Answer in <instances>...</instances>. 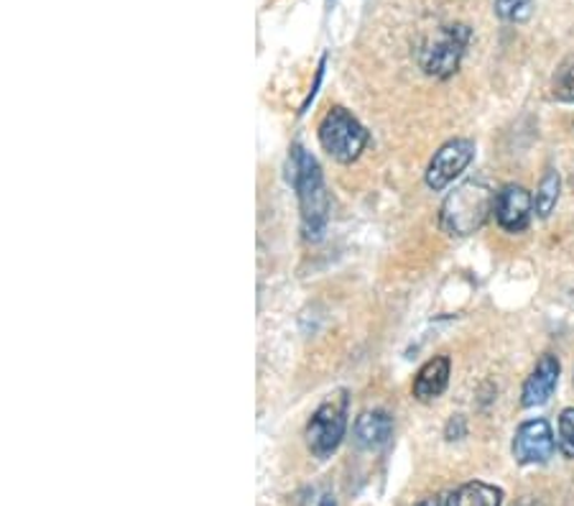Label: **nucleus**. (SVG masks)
Masks as SVG:
<instances>
[{"label":"nucleus","instance_id":"nucleus-1","mask_svg":"<svg viewBox=\"0 0 574 506\" xmlns=\"http://www.w3.org/2000/svg\"><path fill=\"white\" fill-rule=\"evenodd\" d=\"M289 182L299 198L301 231H305L309 241H319L327 228V220H330V198H327L322 169H319L317 159L301 146L291 149Z\"/></svg>","mask_w":574,"mask_h":506},{"label":"nucleus","instance_id":"nucleus-18","mask_svg":"<svg viewBox=\"0 0 574 506\" xmlns=\"http://www.w3.org/2000/svg\"><path fill=\"white\" fill-rule=\"evenodd\" d=\"M416 506H445V499H424L422 504H416Z\"/></svg>","mask_w":574,"mask_h":506},{"label":"nucleus","instance_id":"nucleus-3","mask_svg":"<svg viewBox=\"0 0 574 506\" xmlns=\"http://www.w3.org/2000/svg\"><path fill=\"white\" fill-rule=\"evenodd\" d=\"M348 391H338L311 414L305 432L311 455L325 461L338 451L348 430Z\"/></svg>","mask_w":574,"mask_h":506},{"label":"nucleus","instance_id":"nucleus-2","mask_svg":"<svg viewBox=\"0 0 574 506\" xmlns=\"http://www.w3.org/2000/svg\"><path fill=\"white\" fill-rule=\"evenodd\" d=\"M496 190L486 179H467L455 192L447 194L439 210V225L447 235H472L486 225L496 210Z\"/></svg>","mask_w":574,"mask_h":506},{"label":"nucleus","instance_id":"nucleus-11","mask_svg":"<svg viewBox=\"0 0 574 506\" xmlns=\"http://www.w3.org/2000/svg\"><path fill=\"white\" fill-rule=\"evenodd\" d=\"M393 432V420L389 412L383 410H373V412H363L355 420V443L365 451H375L389 443Z\"/></svg>","mask_w":574,"mask_h":506},{"label":"nucleus","instance_id":"nucleus-7","mask_svg":"<svg viewBox=\"0 0 574 506\" xmlns=\"http://www.w3.org/2000/svg\"><path fill=\"white\" fill-rule=\"evenodd\" d=\"M556 451V440L552 424L546 420H529L515 430L513 438V458L521 465L546 463Z\"/></svg>","mask_w":574,"mask_h":506},{"label":"nucleus","instance_id":"nucleus-16","mask_svg":"<svg viewBox=\"0 0 574 506\" xmlns=\"http://www.w3.org/2000/svg\"><path fill=\"white\" fill-rule=\"evenodd\" d=\"M554 97L564 103H574V62L564 64L562 70H556L554 75Z\"/></svg>","mask_w":574,"mask_h":506},{"label":"nucleus","instance_id":"nucleus-8","mask_svg":"<svg viewBox=\"0 0 574 506\" xmlns=\"http://www.w3.org/2000/svg\"><path fill=\"white\" fill-rule=\"evenodd\" d=\"M531 212H534V198H531L521 185H506L503 190L496 194L493 215L503 231L508 233L527 231L531 223Z\"/></svg>","mask_w":574,"mask_h":506},{"label":"nucleus","instance_id":"nucleus-12","mask_svg":"<svg viewBox=\"0 0 574 506\" xmlns=\"http://www.w3.org/2000/svg\"><path fill=\"white\" fill-rule=\"evenodd\" d=\"M503 492L498 486H490L486 481H470L455 488L445 499V506H500Z\"/></svg>","mask_w":574,"mask_h":506},{"label":"nucleus","instance_id":"nucleus-9","mask_svg":"<svg viewBox=\"0 0 574 506\" xmlns=\"http://www.w3.org/2000/svg\"><path fill=\"white\" fill-rule=\"evenodd\" d=\"M560 371L562 366L556 361V356L546 354L541 356V361L536 363V369L531 371V377L523 383L521 391V404L531 410V407H541L552 399L556 383H560Z\"/></svg>","mask_w":574,"mask_h":506},{"label":"nucleus","instance_id":"nucleus-13","mask_svg":"<svg viewBox=\"0 0 574 506\" xmlns=\"http://www.w3.org/2000/svg\"><path fill=\"white\" fill-rule=\"evenodd\" d=\"M560 187H562L560 175H556L554 169H546L534 198V210L539 212V218L552 215V210L556 208V200H560Z\"/></svg>","mask_w":574,"mask_h":506},{"label":"nucleus","instance_id":"nucleus-10","mask_svg":"<svg viewBox=\"0 0 574 506\" xmlns=\"http://www.w3.org/2000/svg\"><path fill=\"white\" fill-rule=\"evenodd\" d=\"M449 383V358L437 356L432 361H426L414 381V397L419 402H432L437 399Z\"/></svg>","mask_w":574,"mask_h":506},{"label":"nucleus","instance_id":"nucleus-5","mask_svg":"<svg viewBox=\"0 0 574 506\" xmlns=\"http://www.w3.org/2000/svg\"><path fill=\"white\" fill-rule=\"evenodd\" d=\"M467 42H470V29L465 23L445 27L432 42L424 44L419 56L422 70L437 80L453 77L459 67V60H463Z\"/></svg>","mask_w":574,"mask_h":506},{"label":"nucleus","instance_id":"nucleus-15","mask_svg":"<svg viewBox=\"0 0 574 506\" xmlns=\"http://www.w3.org/2000/svg\"><path fill=\"white\" fill-rule=\"evenodd\" d=\"M556 447L564 458H574V407H567L560 414V430H556Z\"/></svg>","mask_w":574,"mask_h":506},{"label":"nucleus","instance_id":"nucleus-6","mask_svg":"<svg viewBox=\"0 0 574 506\" xmlns=\"http://www.w3.org/2000/svg\"><path fill=\"white\" fill-rule=\"evenodd\" d=\"M475 157V144L470 138H455L442 146V149L434 154V159L429 161V169H426V185L432 190H445L447 185H453L455 179L463 175Z\"/></svg>","mask_w":574,"mask_h":506},{"label":"nucleus","instance_id":"nucleus-17","mask_svg":"<svg viewBox=\"0 0 574 506\" xmlns=\"http://www.w3.org/2000/svg\"><path fill=\"white\" fill-rule=\"evenodd\" d=\"M319 506H338V502H334L332 494H325L322 499H319Z\"/></svg>","mask_w":574,"mask_h":506},{"label":"nucleus","instance_id":"nucleus-4","mask_svg":"<svg viewBox=\"0 0 574 506\" xmlns=\"http://www.w3.org/2000/svg\"><path fill=\"white\" fill-rule=\"evenodd\" d=\"M319 144L340 165H350V161H355L363 154L368 130L344 108H332L319 124Z\"/></svg>","mask_w":574,"mask_h":506},{"label":"nucleus","instance_id":"nucleus-14","mask_svg":"<svg viewBox=\"0 0 574 506\" xmlns=\"http://www.w3.org/2000/svg\"><path fill=\"white\" fill-rule=\"evenodd\" d=\"M496 13L503 21L523 23L534 13V0H496Z\"/></svg>","mask_w":574,"mask_h":506}]
</instances>
